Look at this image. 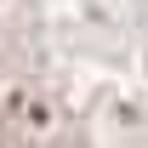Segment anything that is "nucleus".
Wrapping results in <instances>:
<instances>
[{
	"label": "nucleus",
	"instance_id": "1",
	"mask_svg": "<svg viewBox=\"0 0 148 148\" xmlns=\"http://www.w3.org/2000/svg\"><path fill=\"white\" fill-rule=\"evenodd\" d=\"M74 103L148 114V0H0V125Z\"/></svg>",
	"mask_w": 148,
	"mask_h": 148
}]
</instances>
